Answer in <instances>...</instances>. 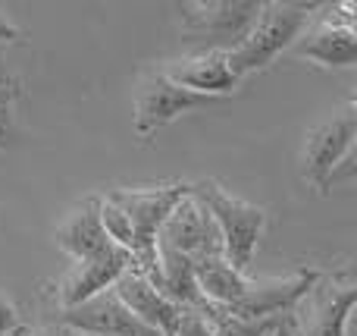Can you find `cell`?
<instances>
[{"label": "cell", "instance_id": "obj_17", "mask_svg": "<svg viewBox=\"0 0 357 336\" xmlns=\"http://www.w3.org/2000/svg\"><path fill=\"white\" fill-rule=\"evenodd\" d=\"M25 94V79L0 63V148H13L19 142V126H16V107Z\"/></svg>", "mask_w": 357, "mask_h": 336}, {"label": "cell", "instance_id": "obj_20", "mask_svg": "<svg viewBox=\"0 0 357 336\" xmlns=\"http://www.w3.org/2000/svg\"><path fill=\"white\" fill-rule=\"evenodd\" d=\"M38 336H82V333H75L73 327H66V324H60V321H56V324H47L44 327L41 333Z\"/></svg>", "mask_w": 357, "mask_h": 336}, {"label": "cell", "instance_id": "obj_14", "mask_svg": "<svg viewBox=\"0 0 357 336\" xmlns=\"http://www.w3.org/2000/svg\"><path fill=\"white\" fill-rule=\"evenodd\" d=\"M113 293L119 295L126 308L135 314L142 324H148L157 336H176V327L182 321V312L176 302H169L142 270L129 268L116 283H113Z\"/></svg>", "mask_w": 357, "mask_h": 336}, {"label": "cell", "instance_id": "obj_9", "mask_svg": "<svg viewBox=\"0 0 357 336\" xmlns=\"http://www.w3.org/2000/svg\"><path fill=\"white\" fill-rule=\"evenodd\" d=\"M320 274H323L320 268H301L289 277H266V280L248 277L241 295L229 308H220V312H229L232 318H241V321L285 318L310 293V286L320 280Z\"/></svg>", "mask_w": 357, "mask_h": 336}, {"label": "cell", "instance_id": "obj_3", "mask_svg": "<svg viewBox=\"0 0 357 336\" xmlns=\"http://www.w3.org/2000/svg\"><path fill=\"white\" fill-rule=\"evenodd\" d=\"M191 182H160V186H135V189H107L104 198H110L119 211L129 217L135 233V251L132 261L135 270H142L151 283H157V233L163 220L173 214V207L188 195Z\"/></svg>", "mask_w": 357, "mask_h": 336}, {"label": "cell", "instance_id": "obj_19", "mask_svg": "<svg viewBox=\"0 0 357 336\" xmlns=\"http://www.w3.org/2000/svg\"><path fill=\"white\" fill-rule=\"evenodd\" d=\"M0 41H3V44H19V41H22L19 25L13 22V19H6L3 13H0Z\"/></svg>", "mask_w": 357, "mask_h": 336}, {"label": "cell", "instance_id": "obj_18", "mask_svg": "<svg viewBox=\"0 0 357 336\" xmlns=\"http://www.w3.org/2000/svg\"><path fill=\"white\" fill-rule=\"evenodd\" d=\"M19 324H22V321H19V308L13 305L10 295L0 293V336H10Z\"/></svg>", "mask_w": 357, "mask_h": 336}, {"label": "cell", "instance_id": "obj_22", "mask_svg": "<svg viewBox=\"0 0 357 336\" xmlns=\"http://www.w3.org/2000/svg\"><path fill=\"white\" fill-rule=\"evenodd\" d=\"M10 336H38V330H31L29 324H19V327H16V330H13Z\"/></svg>", "mask_w": 357, "mask_h": 336}, {"label": "cell", "instance_id": "obj_16", "mask_svg": "<svg viewBox=\"0 0 357 336\" xmlns=\"http://www.w3.org/2000/svg\"><path fill=\"white\" fill-rule=\"evenodd\" d=\"M195 274H197V289H201L204 302L213 308H229L241 295V289H245V283H248V274L235 270L222 255L197 261Z\"/></svg>", "mask_w": 357, "mask_h": 336}, {"label": "cell", "instance_id": "obj_7", "mask_svg": "<svg viewBox=\"0 0 357 336\" xmlns=\"http://www.w3.org/2000/svg\"><path fill=\"white\" fill-rule=\"evenodd\" d=\"M357 302L351 270H323L310 293L291 312L298 336H348V318Z\"/></svg>", "mask_w": 357, "mask_h": 336}, {"label": "cell", "instance_id": "obj_2", "mask_svg": "<svg viewBox=\"0 0 357 336\" xmlns=\"http://www.w3.org/2000/svg\"><path fill=\"white\" fill-rule=\"evenodd\" d=\"M188 192L195 201H201L204 211L216 224V233H220V242H222V258L235 270L248 274V268L254 261V251H257V242L264 236L266 211L260 205H251V201L226 192L216 180L191 182Z\"/></svg>", "mask_w": 357, "mask_h": 336}, {"label": "cell", "instance_id": "obj_10", "mask_svg": "<svg viewBox=\"0 0 357 336\" xmlns=\"http://www.w3.org/2000/svg\"><path fill=\"white\" fill-rule=\"evenodd\" d=\"M157 249L176 251L185 255L188 261H204V258L222 255V242L216 224L210 220V214L204 211L201 201L191 198V192L173 207L167 220H163L160 233H157Z\"/></svg>", "mask_w": 357, "mask_h": 336}, {"label": "cell", "instance_id": "obj_21", "mask_svg": "<svg viewBox=\"0 0 357 336\" xmlns=\"http://www.w3.org/2000/svg\"><path fill=\"white\" fill-rule=\"evenodd\" d=\"M270 336H298V333H295V321H291V314H285V318L270 330Z\"/></svg>", "mask_w": 357, "mask_h": 336}, {"label": "cell", "instance_id": "obj_6", "mask_svg": "<svg viewBox=\"0 0 357 336\" xmlns=\"http://www.w3.org/2000/svg\"><path fill=\"white\" fill-rule=\"evenodd\" d=\"M357 6L351 0L342 3H323L320 13L310 19L304 35L295 41L291 54L298 60H310L323 69H348L357 60Z\"/></svg>", "mask_w": 357, "mask_h": 336}, {"label": "cell", "instance_id": "obj_5", "mask_svg": "<svg viewBox=\"0 0 357 336\" xmlns=\"http://www.w3.org/2000/svg\"><path fill=\"white\" fill-rule=\"evenodd\" d=\"M354 138H357V104L348 101L333 117L320 119L304 136L301 176L317 192H329L342 173L354 170Z\"/></svg>", "mask_w": 357, "mask_h": 336}, {"label": "cell", "instance_id": "obj_12", "mask_svg": "<svg viewBox=\"0 0 357 336\" xmlns=\"http://www.w3.org/2000/svg\"><path fill=\"white\" fill-rule=\"evenodd\" d=\"M56 321L73 327L82 336H157L119 302V295L113 289L98 293L94 299L82 302L75 308H63L56 314Z\"/></svg>", "mask_w": 357, "mask_h": 336}, {"label": "cell", "instance_id": "obj_1", "mask_svg": "<svg viewBox=\"0 0 357 336\" xmlns=\"http://www.w3.org/2000/svg\"><path fill=\"white\" fill-rule=\"evenodd\" d=\"M320 6L323 3H314V0L310 3L307 0H270V3H260V16L245 35V41L226 54L229 69L238 79L264 73L285 50L295 48V41L304 35V29L320 13Z\"/></svg>", "mask_w": 357, "mask_h": 336}, {"label": "cell", "instance_id": "obj_15", "mask_svg": "<svg viewBox=\"0 0 357 336\" xmlns=\"http://www.w3.org/2000/svg\"><path fill=\"white\" fill-rule=\"evenodd\" d=\"M56 249L66 251L73 261H88V258H100L116 251L119 245L110 242V236L100 226V214H98V195L82 198L66 217L60 220L54 233Z\"/></svg>", "mask_w": 357, "mask_h": 336}, {"label": "cell", "instance_id": "obj_13", "mask_svg": "<svg viewBox=\"0 0 357 336\" xmlns=\"http://www.w3.org/2000/svg\"><path fill=\"white\" fill-rule=\"evenodd\" d=\"M129 268H135V261L123 249L110 251V255H100V258H88V261H73V268L56 283V305H60V312L63 308H75L82 302L94 299L98 293L113 289V283Z\"/></svg>", "mask_w": 357, "mask_h": 336}, {"label": "cell", "instance_id": "obj_4", "mask_svg": "<svg viewBox=\"0 0 357 336\" xmlns=\"http://www.w3.org/2000/svg\"><path fill=\"white\" fill-rule=\"evenodd\" d=\"M264 0H195L176 3L182 41L195 50H222L229 54L245 41L260 16Z\"/></svg>", "mask_w": 357, "mask_h": 336}, {"label": "cell", "instance_id": "obj_8", "mask_svg": "<svg viewBox=\"0 0 357 336\" xmlns=\"http://www.w3.org/2000/svg\"><path fill=\"white\" fill-rule=\"evenodd\" d=\"M220 98H204V94H191L185 88H178L176 82H169L157 66L144 69L138 79L135 92V110H132V126H135L138 138H148L154 132L167 129L169 123H176L178 117L201 107H216Z\"/></svg>", "mask_w": 357, "mask_h": 336}, {"label": "cell", "instance_id": "obj_11", "mask_svg": "<svg viewBox=\"0 0 357 336\" xmlns=\"http://www.w3.org/2000/svg\"><path fill=\"white\" fill-rule=\"evenodd\" d=\"M169 82L191 94H204V98H226L241 85V79L229 69L226 54L222 50H195V54L176 57V60L157 63Z\"/></svg>", "mask_w": 357, "mask_h": 336}]
</instances>
